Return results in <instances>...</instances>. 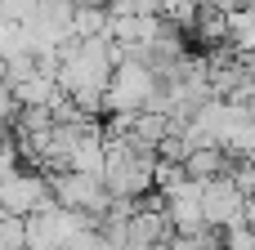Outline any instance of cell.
Returning a JSON list of instances; mask_svg holds the SVG:
<instances>
[{
  "mask_svg": "<svg viewBox=\"0 0 255 250\" xmlns=\"http://www.w3.org/2000/svg\"><path fill=\"white\" fill-rule=\"evenodd\" d=\"M166 215H170V224H175V233L179 237H202V233H211V224H206V206H202V183H179L175 192H166Z\"/></svg>",
  "mask_w": 255,
  "mask_h": 250,
  "instance_id": "8992f818",
  "label": "cell"
},
{
  "mask_svg": "<svg viewBox=\"0 0 255 250\" xmlns=\"http://www.w3.org/2000/svg\"><path fill=\"white\" fill-rule=\"evenodd\" d=\"M229 40H233V49L255 54V4H238L229 13Z\"/></svg>",
  "mask_w": 255,
  "mask_h": 250,
  "instance_id": "9c48e42d",
  "label": "cell"
},
{
  "mask_svg": "<svg viewBox=\"0 0 255 250\" xmlns=\"http://www.w3.org/2000/svg\"><path fill=\"white\" fill-rule=\"evenodd\" d=\"M85 224H94V219H85L67 206H49L40 215H27V250H72Z\"/></svg>",
  "mask_w": 255,
  "mask_h": 250,
  "instance_id": "277c9868",
  "label": "cell"
},
{
  "mask_svg": "<svg viewBox=\"0 0 255 250\" xmlns=\"http://www.w3.org/2000/svg\"><path fill=\"white\" fill-rule=\"evenodd\" d=\"M247 107H255V98H251V103H247Z\"/></svg>",
  "mask_w": 255,
  "mask_h": 250,
  "instance_id": "e0dca14e",
  "label": "cell"
},
{
  "mask_svg": "<svg viewBox=\"0 0 255 250\" xmlns=\"http://www.w3.org/2000/svg\"><path fill=\"white\" fill-rule=\"evenodd\" d=\"M58 94H63V89H58V81H54V76H40V72L13 85L18 107H54V103H58Z\"/></svg>",
  "mask_w": 255,
  "mask_h": 250,
  "instance_id": "ba28073f",
  "label": "cell"
},
{
  "mask_svg": "<svg viewBox=\"0 0 255 250\" xmlns=\"http://www.w3.org/2000/svg\"><path fill=\"white\" fill-rule=\"evenodd\" d=\"M18 116V98H13V85L9 81H0V125H9Z\"/></svg>",
  "mask_w": 255,
  "mask_h": 250,
  "instance_id": "4fadbf2b",
  "label": "cell"
},
{
  "mask_svg": "<svg viewBox=\"0 0 255 250\" xmlns=\"http://www.w3.org/2000/svg\"><path fill=\"white\" fill-rule=\"evenodd\" d=\"M81 4H103V9H112L117 0H81Z\"/></svg>",
  "mask_w": 255,
  "mask_h": 250,
  "instance_id": "2e32d148",
  "label": "cell"
},
{
  "mask_svg": "<svg viewBox=\"0 0 255 250\" xmlns=\"http://www.w3.org/2000/svg\"><path fill=\"white\" fill-rule=\"evenodd\" d=\"M229 170H233V157H229L224 148H193L188 161H184V174H188L193 183H211V179H220V174H229Z\"/></svg>",
  "mask_w": 255,
  "mask_h": 250,
  "instance_id": "52a82bcc",
  "label": "cell"
},
{
  "mask_svg": "<svg viewBox=\"0 0 255 250\" xmlns=\"http://www.w3.org/2000/svg\"><path fill=\"white\" fill-rule=\"evenodd\" d=\"M202 206H206V224L211 228H229V224H242L247 219L251 197L233 183V174H220V179L202 183Z\"/></svg>",
  "mask_w": 255,
  "mask_h": 250,
  "instance_id": "5b68a950",
  "label": "cell"
},
{
  "mask_svg": "<svg viewBox=\"0 0 255 250\" xmlns=\"http://www.w3.org/2000/svg\"><path fill=\"white\" fill-rule=\"evenodd\" d=\"M157 89H161V76L143 58H121L108 85V112H143Z\"/></svg>",
  "mask_w": 255,
  "mask_h": 250,
  "instance_id": "6da1fadb",
  "label": "cell"
},
{
  "mask_svg": "<svg viewBox=\"0 0 255 250\" xmlns=\"http://www.w3.org/2000/svg\"><path fill=\"white\" fill-rule=\"evenodd\" d=\"M251 228H255V219H251Z\"/></svg>",
  "mask_w": 255,
  "mask_h": 250,
  "instance_id": "ac0fdd59",
  "label": "cell"
},
{
  "mask_svg": "<svg viewBox=\"0 0 255 250\" xmlns=\"http://www.w3.org/2000/svg\"><path fill=\"white\" fill-rule=\"evenodd\" d=\"M0 81H9V58L0 54Z\"/></svg>",
  "mask_w": 255,
  "mask_h": 250,
  "instance_id": "9a60e30c",
  "label": "cell"
},
{
  "mask_svg": "<svg viewBox=\"0 0 255 250\" xmlns=\"http://www.w3.org/2000/svg\"><path fill=\"white\" fill-rule=\"evenodd\" d=\"M170 250H224V246H215V237H211V233H202V237H175Z\"/></svg>",
  "mask_w": 255,
  "mask_h": 250,
  "instance_id": "5bb4252c",
  "label": "cell"
},
{
  "mask_svg": "<svg viewBox=\"0 0 255 250\" xmlns=\"http://www.w3.org/2000/svg\"><path fill=\"white\" fill-rule=\"evenodd\" d=\"M49 206H58V197H54V188L40 170H13V174L0 179V210L4 215L27 219V215H40Z\"/></svg>",
  "mask_w": 255,
  "mask_h": 250,
  "instance_id": "3957f363",
  "label": "cell"
},
{
  "mask_svg": "<svg viewBox=\"0 0 255 250\" xmlns=\"http://www.w3.org/2000/svg\"><path fill=\"white\" fill-rule=\"evenodd\" d=\"M224 250H255V228H251V219H242V224H229V228H224Z\"/></svg>",
  "mask_w": 255,
  "mask_h": 250,
  "instance_id": "7c38bea8",
  "label": "cell"
},
{
  "mask_svg": "<svg viewBox=\"0 0 255 250\" xmlns=\"http://www.w3.org/2000/svg\"><path fill=\"white\" fill-rule=\"evenodd\" d=\"M0 250H27V219L0 210Z\"/></svg>",
  "mask_w": 255,
  "mask_h": 250,
  "instance_id": "30bf717a",
  "label": "cell"
},
{
  "mask_svg": "<svg viewBox=\"0 0 255 250\" xmlns=\"http://www.w3.org/2000/svg\"><path fill=\"white\" fill-rule=\"evenodd\" d=\"M18 161H22V148H18L13 130H4V125H0V179H4V174H13V170H18Z\"/></svg>",
  "mask_w": 255,
  "mask_h": 250,
  "instance_id": "8fae6325",
  "label": "cell"
},
{
  "mask_svg": "<svg viewBox=\"0 0 255 250\" xmlns=\"http://www.w3.org/2000/svg\"><path fill=\"white\" fill-rule=\"evenodd\" d=\"M49 188H54L58 206H67V210H76V215L94 219V224H99V219L108 215V206H112V192H108L103 174L67 170V174H54V179H49Z\"/></svg>",
  "mask_w": 255,
  "mask_h": 250,
  "instance_id": "7a4b0ae2",
  "label": "cell"
}]
</instances>
